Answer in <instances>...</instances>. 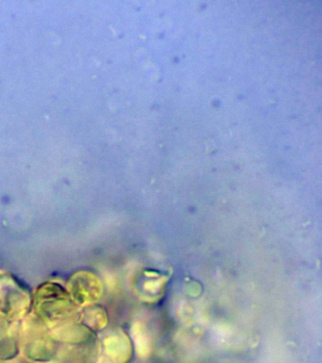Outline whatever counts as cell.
I'll use <instances>...</instances> for the list:
<instances>
[{"label":"cell","instance_id":"1","mask_svg":"<svg viewBox=\"0 0 322 363\" xmlns=\"http://www.w3.org/2000/svg\"><path fill=\"white\" fill-rule=\"evenodd\" d=\"M132 336L140 356L148 357L151 351V340L146 326L141 323H134L132 326Z\"/></svg>","mask_w":322,"mask_h":363},{"label":"cell","instance_id":"2","mask_svg":"<svg viewBox=\"0 0 322 363\" xmlns=\"http://www.w3.org/2000/svg\"><path fill=\"white\" fill-rule=\"evenodd\" d=\"M166 279L165 277L155 278V279H151L146 281L144 284V289L146 292V294L156 295L159 294V292L162 291Z\"/></svg>","mask_w":322,"mask_h":363}]
</instances>
